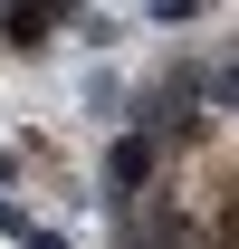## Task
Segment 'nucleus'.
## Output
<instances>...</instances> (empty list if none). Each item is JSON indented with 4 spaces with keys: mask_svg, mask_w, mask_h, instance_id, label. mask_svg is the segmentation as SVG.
I'll return each instance as SVG.
<instances>
[{
    "mask_svg": "<svg viewBox=\"0 0 239 249\" xmlns=\"http://www.w3.org/2000/svg\"><path fill=\"white\" fill-rule=\"evenodd\" d=\"M172 211L210 249H239V106H210L172 154Z\"/></svg>",
    "mask_w": 239,
    "mask_h": 249,
    "instance_id": "obj_1",
    "label": "nucleus"
}]
</instances>
